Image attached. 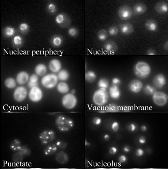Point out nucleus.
I'll use <instances>...</instances> for the list:
<instances>
[{
  "label": "nucleus",
  "instance_id": "1",
  "mask_svg": "<svg viewBox=\"0 0 168 169\" xmlns=\"http://www.w3.org/2000/svg\"><path fill=\"white\" fill-rule=\"evenodd\" d=\"M151 71V67L146 62L139 61L135 65L134 74L140 79H145L148 77Z\"/></svg>",
  "mask_w": 168,
  "mask_h": 169
},
{
  "label": "nucleus",
  "instance_id": "2",
  "mask_svg": "<svg viewBox=\"0 0 168 169\" xmlns=\"http://www.w3.org/2000/svg\"><path fill=\"white\" fill-rule=\"evenodd\" d=\"M55 123L58 130L62 132H68L74 126L73 121L63 115L58 117L56 120Z\"/></svg>",
  "mask_w": 168,
  "mask_h": 169
},
{
  "label": "nucleus",
  "instance_id": "3",
  "mask_svg": "<svg viewBox=\"0 0 168 169\" xmlns=\"http://www.w3.org/2000/svg\"><path fill=\"white\" fill-rule=\"evenodd\" d=\"M108 98V93L106 89L100 88L94 93L93 101L96 105L102 106L107 103Z\"/></svg>",
  "mask_w": 168,
  "mask_h": 169
},
{
  "label": "nucleus",
  "instance_id": "4",
  "mask_svg": "<svg viewBox=\"0 0 168 169\" xmlns=\"http://www.w3.org/2000/svg\"><path fill=\"white\" fill-rule=\"evenodd\" d=\"M57 76L54 74L45 75L42 78L41 80L43 86L47 89H51L55 87L57 84Z\"/></svg>",
  "mask_w": 168,
  "mask_h": 169
},
{
  "label": "nucleus",
  "instance_id": "5",
  "mask_svg": "<svg viewBox=\"0 0 168 169\" xmlns=\"http://www.w3.org/2000/svg\"><path fill=\"white\" fill-rule=\"evenodd\" d=\"M152 99L154 104L158 107H164L167 102L168 96L161 92H156L152 95Z\"/></svg>",
  "mask_w": 168,
  "mask_h": 169
},
{
  "label": "nucleus",
  "instance_id": "6",
  "mask_svg": "<svg viewBox=\"0 0 168 169\" xmlns=\"http://www.w3.org/2000/svg\"><path fill=\"white\" fill-rule=\"evenodd\" d=\"M77 103L75 96L72 94H68L64 96L62 99V104L64 107L67 109L74 108Z\"/></svg>",
  "mask_w": 168,
  "mask_h": 169
},
{
  "label": "nucleus",
  "instance_id": "7",
  "mask_svg": "<svg viewBox=\"0 0 168 169\" xmlns=\"http://www.w3.org/2000/svg\"><path fill=\"white\" fill-rule=\"evenodd\" d=\"M55 138V133L53 130H45L40 134L39 139L44 145H47L53 142Z\"/></svg>",
  "mask_w": 168,
  "mask_h": 169
},
{
  "label": "nucleus",
  "instance_id": "8",
  "mask_svg": "<svg viewBox=\"0 0 168 169\" xmlns=\"http://www.w3.org/2000/svg\"><path fill=\"white\" fill-rule=\"evenodd\" d=\"M29 99L34 102H39L43 97V93L41 89L38 87L31 88L29 94Z\"/></svg>",
  "mask_w": 168,
  "mask_h": 169
},
{
  "label": "nucleus",
  "instance_id": "9",
  "mask_svg": "<svg viewBox=\"0 0 168 169\" xmlns=\"http://www.w3.org/2000/svg\"><path fill=\"white\" fill-rule=\"evenodd\" d=\"M27 94L26 88L23 86L18 87L15 89L13 94L14 100L18 102H21L26 99Z\"/></svg>",
  "mask_w": 168,
  "mask_h": 169
},
{
  "label": "nucleus",
  "instance_id": "10",
  "mask_svg": "<svg viewBox=\"0 0 168 169\" xmlns=\"http://www.w3.org/2000/svg\"><path fill=\"white\" fill-rule=\"evenodd\" d=\"M118 12L120 18L122 19L125 20L131 18L133 11L131 7L124 5L119 7Z\"/></svg>",
  "mask_w": 168,
  "mask_h": 169
},
{
  "label": "nucleus",
  "instance_id": "11",
  "mask_svg": "<svg viewBox=\"0 0 168 169\" xmlns=\"http://www.w3.org/2000/svg\"><path fill=\"white\" fill-rule=\"evenodd\" d=\"M166 78L163 74H161L155 75L153 80V84L154 87L158 89L163 87L166 84Z\"/></svg>",
  "mask_w": 168,
  "mask_h": 169
},
{
  "label": "nucleus",
  "instance_id": "12",
  "mask_svg": "<svg viewBox=\"0 0 168 169\" xmlns=\"http://www.w3.org/2000/svg\"><path fill=\"white\" fill-rule=\"evenodd\" d=\"M143 84L139 80L134 79L131 81L128 85L129 89L132 93H137L141 91Z\"/></svg>",
  "mask_w": 168,
  "mask_h": 169
},
{
  "label": "nucleus",
  "instance_id": "13",
  "mask_svg": "<svg viewBox=\"0 0 168 169\" xmlns=\"http://www.w3.org/2000/svg\"><path fill=\"white\" fill-rule=\"evenodd\" d=\"M154 9L155 11L159 14L167 13L168 11V3L164 1H159L155 5Z\"/></svg>",
  "mask_w": 168,
  "mask_h": 169
},
{
  "label": "nucleus",
  "instance_id": "14",
  "mask_svg": "<svg viewBox=\"0 0 168 169\" xmlns=\"http://www.w3.org/2000/svg\"><path fill=\"white\" fill-rule=\"evenodd\" d=\"M55 159L56 162L62 165L67 163L69 160V156L67 153L63 151L58 152L56 154Z\"/></svg>",
  "mask_w": 168,
  "mask_h": 169
},
{
  "label": "nucleus",
  "instance_id": "15",
  "mask_svg": "<svg viewBox=\"0 0 168 169\" xmlns=\"http://www.w3.org/2000/svg\"><path fill=\"white\" fill-rule=\"evenodd\" d=\"M29 79V75L28 73L22 71L18 73L16 77V82L20 85L26 84Z\"/></svg>",
  "mask_w": 168,
  "mask_h": 169
},
{
  "label": "nucleus",
  "instance_id": "16",
  "mask_svg": "<svg viewBox=\"0 0 168 169\" xmlns=\"http://www.w3.org/2000/svg\"><path fill=\"white\" fill-rule=\"evenodd\" d=\"M49 67L51 71L56 73L60 71L62 68V64L59 60L55 59H53L50 62Z\"/></svg>",
  "mask_w": 168,
  "mask_h": 169
},
{
  "label": "nucleus",
  "instance_id": "17",
  "mask_svg": "<svg viewBox=\"0 0 168 169\" xmlns=\"http://www.w3.org/2000/svg\"><path fill=\"white\" fill-rule=\"evenodd\" d=\"M120 31L125 35L131 34L134 32V29L133 25L130 23H126L122 24L120 28Z\"/></svg>",
  "mask_w": 168,
  "mask_h": 169
},
{
  "label": "nucleus",
  "instance_id": "18",
  "mask_svg": "<svg viewBox=\"0 0 168 169\" xmlns=\"http://www.w3.org/2000/svg\"><path fill=\"white\" fill-rule=\"evenodd\" d=\"M109 92L113 99H118L120 97L121 91L119 86L112 85L109 88Z\"/></svg>",
  "mask_w": 168,
  "mask_h": 169
},
{
  "label": "nucleus",
  "instance_id": "19",
  "mask_svg": "<svg viewBox=\"0 0 168 169\" xmlns=\"http://www.w3.org/2000/svg\"><path fill=\"white\" fill-rule=\"evenodd\" d=\"M104 47L106 51L111 54L116 51L118 49L116 43L112 40L106 42L104 44Z\"/></svg>",
  "mask_w": 168,
  "mask_h": 169
},
{
  "label": "nucleus",
  "instance_id": "20",
  "mask_svg": "<svg viewBox=\"0 0 168 169\" xmlns=\"http://www.w3.org/2000/svg\"><path fill=\"white\" fill-rule=\"evenodd\" d=\"M147 9V7L145 4L142 2H139L134 6V11L136 14H142L146 12Z\"/></svg>",
  "mask_w": 168,
  "mask_h": 169
},
{
  "label": "nucleus",
  "instance_id": "21",
  "mask_svg": "<svg viewBox=\"0 0 168 169\" xmlns=\"http://www.w3.org/2000/svg\"><path fill=\"white\" fill-rule=\"evenodd\" d=\"M145 26L146 29L150 31L155 32L158 29L157 22L153 19H150L147 21L145 24Z\"/></svg>",
  "mask_w": 168,
  "mask_h": 169
},
{
  "label": "nucleus",
  "instance_id": "22",
  "mask_svg": "<svg viewBox=\"0 0 168 169\" xmlns=\"http://www.w3.org/2000/svg\"><path fill=\"white\" fill-rule=\"evenodd\" d=\"M58 148L55 144L48 145L44 150V154L46 156L52 155L56 152Z\"/></svg>",
  "mask_w": 168,
  "mask_h": 169
},
{
  "label": "nucleus",
  "instance_id": "23",
  "mask_svg": "<svg viewBox=\"0 0 168 169\" xmlns=\"http://www.w3.org/2000/svg\"><path fill=\"white\" fill-rule=\"evenodd\" d=\"M35 71L37 75L39 76H43L46 73V67L43 64H38L35 68Z\"/></svg>",
  "mask_w": 168,
  "mask_h": 169
},
{
  "label": "nucleus",
  "instance_id": "24",
  "mask_svg": "<svg viewBox=\"0 0 168 169\" xmlns=\"http://www.w3.org/2000/svg\"><path fill=\"white\" fill-rule=\"evenodd\" d=\"M57 89L58 92L62 94H66L69 91V87L67 83L65 82H60L57 86Z\"/></svg>",
  "mask_w": 168,
  "mask_h": 169
},
{
  "label": "nucleus",
  "instance_id": "25",
  "mask_svg": "<svg viewBox=\"0 0 168 169\" xmlns=\"http://www.w3.org/2000/svg\"><path fill=\"white\" fill-rule=\"evenodd\" d=\"M38 77L37 74H33L30 76L29 81L28 84V85L29 88H31L37 87L38 84Z\"/></svg>",
  "mask_w": 168,
  "mask_h": 169
},
{
  "label": "nucleus",
  "instance_id": "26",
  "mask_svg": "<svg viewBox=\"0 0 168 169\" xmlns=\"http://www.w3.org/2000/svg\"><path fill=\"white\" fill-rule=\"evenodd\" d=\"M5 85L8 89H12L16 86V83L15 80L12 77L7 78L5 81Z\"/></svg>",
  "mask_w": 168,
  "mask_h": 169
},
{
  "label": "nucleus",
  "instance_id": "27",
  "mask_svg": "<svg viewBox=\"0 0 168 169\" xmlns=\"http://www.w3.org/2000/svg\"><path fill=\"white\" fill-rule=\"evenodd\" d=\"M57 77L58 79L62 81L67 80L69 77V74L67 71L63 70L58 72Z\"/></svg>",
  "mask_w": 168,
  "mask_h": 169
},
{
  "label": "nucleus",
  "instance_id": "28",
  "mask_svg": "<svg viewBox=\"0 0 168 169\" xmlns=\"http://www.w3.org/2000/svg\"><path fill=\"white\" fill-rule=\"evenodd\" d=\"M96 78V75L92 71H88L85 74V79L87 82H93L95 81Z\"/></svg>",
  "mask_w": 168,
  "mask_h": 169
},
{
  "label": "nucleus",
  "instance_id": "29",
  "mask_svg": "<svg viewBox=\"0 0 168 169\" xmlns=\"http://www.w3.org/2000/svg\"><path fill=\"white\" fill-rule=\"evenodd\" d=\"M157 92V90L154 87L150 85H147L144 89V92L147 95H153Z\"/></svg>",
  "mask_w": 168,
  "mask_h": 169
},
{
  "label": "nucleus",
  "instance_id": "30",
  "mask_svg": "<svg viewBox=\"0 0 168 169\" xmlns=\"http://www.w3.org/2000/svg\"><path fill=\"white\" fill-rule=\"evenodd\" d=\"M108 36L107 31L105 29H102L99 31L98 34V38L101 41L105 40Z\"/></svg>",
  "mask_w": 168,
  "mask_h": 169
},
{
  "label": "nucleus",
  "instance_id": "31",
  "mask_svg": "<svg viewBox=\"0 0 168 169\" xmlns=\"http://www.w3.org/2000/svg\"><path fill=\"white\" fill-rule=\"evenodd\" d=\"M98 84L99 87L107 89L109 86V80L106 78H101L99 80Z\"/></svg>",
  "mask_w": 168,
  "mask_h": 169
},
{
  "label": "nucleus",
  "instance_id": "32",
  "mask_svg": "<svg viewBox=\"0 0 168 169\" xmlns=\"http://www.w3.org/2000/svg\"><path fill=\"white\" fill-rule=\"evenodd\" d=\"M15 32V30L13 28L7 27L5 29L4 33L7 36L12 37L14 35Z\"/></svg>",
  "mask_w": 168,
  "mask_h": 169
},
{
  "label": "nucleus",
  "instance_id": "33",
  "mask_svg": "<svg viewBox=\"0 0 168 169\" xmlns=\"http://www.w3.org/2000/svg\"><path fill=\"white\" fill-rule=\"evenodd\" d=\"M108 32L111 36H115L118 34L119 30L118 27L117 26H113L109 28Z\"/></svg>",
  "mask_w": 168,
  "mask_h": 169
},
{
  "label": "nucleus",
  "instance_id": "34",
  "mask_svg": "<svg viewBox=\"0 0 168 169\" xmlns=\"http://www.w3.org/2000/svg\"><path fill=\"white\" fill-rule=\"evenodd\" d=\"M65 15L63 14H59L56 18V21L57 23L59 24H62L64 23L65 21Z\"/></svg>",
  "mask_w": 168,
  "mask_h": 169
},
{
  "label": "nucleus",
  "instance_id": "35",
  "mask_svg": "<svg viewBox=\"0 0 168 169\" xmlns=\"http://www.w3.org/2000/svg\"><path fill=\"white\" fill-rule=\"evenodd\" d=\"M11 148L14 151L19 150L21 148L20 142L19 140H15L11 144Z\"/></svg>",
  "mask_w": 168,
  "mask_h": 169
},
{
  "label": "nucleus",
  "instance_id": "36",
  "mask_svg": "<svg viewBox=\"0 0 168 169\" xmlns=\"http://www.w3.org/2000/svg\"><path fill=\"white\" fill-rule=\"evenodd\" d=\"M58 148L61 149H65L67 147V143L63 141L58 140L55 143V144Z\"/></svg>",
  "mask_w": 168,
  "mask_h": 169
},
{
  "label": "nucleus",
  "instance_id": "37",
  "mask_svg": "<svg viewBox=\"0 0 168 169\" xmlns=\"http://www.w3.org/2000/svg\"><path fill=\"white\" fill-rule=\"evenodd\" d=\"M52 43L54 46H59L62 44V40L59 37H55L53 38Z\"/></svg>",
  "mask_w": 168,
  "mask_h": 169
},
{
  "label": "nucleus",
  "instance_id": "38",
  "mask_svg": "<svg viewBox=\"0 0 168 169\" xmlns=\"http://www.w3.org/2000/svg\"><path fill=\"white\" fill-rule=\"evenodd\" d=\"M23 155V154L20 152L16 153L14 155L13 158V161L17 162H19L21 161L22 160Z\"/></svg>",
  "mask_w": 168,
  "mask_h": 169
},
{
  "label": "nucleus",
  "instance_id": "39",
  "mask_svg": "<svg viewBox=\"0 0 168 169\" xmlns=\"http://www.w3.org/2000/svg\"><path fill=\"white\" fill-rule=\"evenodd\" d=\"M68 34L70 36L75 37L78 35V30L74 27L70 28L68 31Z\"/></svg>",
  "mask_w": 168,
  "mask_h": 169
},
{
  "label": "nucleus",
  "instance_id": "40",
  "mask_svg": "<svg viewBox=\"0 0 168 169\" xmlns=\"http://www.w3.org/2000/svg\"><path fill=\"white\" fill-rule=\"evenodd\" d=\"M19 150H20L19 152H21L23 155H29L31 153L29 149L26 147H21Z\"/></svg>",
  "mask_w": 168,
  "mask_h": 169
},
{
  "label": "nucleus",
  "instance_id": "41",
  "mask_svg": "<svg viewBox=\"0 0 168 169\" xmlns=\"http://www.w3.org/2000/svg\"><path fill=\"white\" fill-rule=\"evenodd\" d=\"M13 42L14 44L16 45L21 44L22 43L21 37L19 36H15L14 38Z\"/></svg>",
  "mask_w": 168,
  "mask_h": 169
},
{
  "label": "nucleus",
  "instance_id": "42",
  "mask_svg": "<svg viewBox=\"0 0 168 169\" xmlns=\"http://www.w3.org/2000/svg\"><path fill=\"white\" fill-rule=\"evenodd\" d=\"M19 29L22 32H26L29 29V25L26 23H22L20 24Z\"/></svg>",
  "mask_w": 168,
  "mask_h": 169
},
{
  "label": "nucleus",
  "instance_id": "43",
  "mask_svg": "<svg viewBox=\"0 0 168 169\" xmlns=\"http://www.w3.org/2000/svg\"><path fill=\"white\" fill-rule=\"evenodd\" d=\"M48 9L51 13H54L56 11V7L54 4L51 3L48 5Z\"/></svg>",
  "mask_w": 168,
  "mask_h": 169
},
{
  "label": "nucleus",
  "instance_id": "44",
  "mask_svg": "<svg viewBox=\"0 0 168 169\" xmlns=\"http://www.w3.org/2000/svg\"><path fill=\"white\" fill-rule=\"evenodd\" d=\"M112 128L114 132H117L119 130V123L117 122H114L112 125Z\"/></svg>",
  "mask_w": 168,
  "mask_h": 169
},
{
  "label": "nucleus",
  "instance_id": "45",
  "mask_svg": "<svg viewBox=\"0 0 168 169\" xmlns=\"http://www.w3.org/2000/svg\"><path fill=\"white\" fill-rule=\"evenodd\" d=\"M157 54V53L155 50L152 48H150L147 50L146 54L148 55H155Z\"/></svg>",
  "mask_w": 168,
  "mask_h": 169
},
{
  "label": "nucleus",
  "instance_id": "46",
  "mask_svg": "<svg viewBox=\"0 0 168 169\" xmlns=\"http://www.w3.org/2000/svg\"><path fill=\"white\" fill-rule=\"evenodd\" d=\"M121 80L118 78H114L112 80V85L119 86L120 84Z\"/></svg>",
  "mask_w": 168,
  "mask_h": 169
},
{
  "label": "nucleus",
  "instance_id": "47",
  "mask_svg": "<svg viewBox=\"0 0 168 169\" xmlns=\"http://www.w3.org/2000/svg\"><path fill=\"white\" fill-rule=\"evenodd\" d=\"M93 122L94 124L95 125H99L101 123V118L99 117H95L93 118Z\"/></svg>",
  "mask_w": 168,
  "mask_h": 169
},
{
  "label": "nucleus",
  "instance_id": "48",
  "mask_svg": "<svg viewBox=\"0 0 168 169\" xmlns=\"http://www.w3.org/2000/svg\"><path fill=\"white\" fill-rule=\"evenodd\" d=\"M144 151L141 148H138L136 151V154L137 156L140 157L144 154Z\"/></svg>",
  "mask_w": 168,
  "mask_h": 169
},
{
  "label": "nucleus",
  "instance_id": "49",
  "mask_svg": "<svg viewBox=\"0 0 168 169\" xmlns=\"http://www.w3.org/2000/svg\"><path fill=\"white\" fill-rule=\"evenodd\" d=\"M117 148L116 147H112L109 148V153L112 155H114L117 152Z\"/></svg>",
  "mask_w": 168,
  "mask_h": 169
},
{
  "label": "nucleus",
  "instance_id": "50",
  "mask_svg": "<svg viewBox=\"0 0 168 169\" xmlns=\"http://www.w3.org/2000/svg\"><path fill=\"white\" fill-rule=\"evenodd\" d=\"M128 128L129 130L132 132H133L136 130V126L134 124V123H132L129 126Z\"/></svg>",
  "mask_w": 168,
  "mask_h": 169
},
{
  "label": "nucleus",
  "instance_id": "51",
  "mask_svg": "<svg viewBox=\"0 0 168 169\" xmlns=\"http://www.w3.org/2000/svg\"><path fill=\"white\" fill-rule=\"evenodd\" d=\"M126 157L124 155H121L119 158V162L121 163H124L126 161Z\"/></svg>",
  "mask_w": 168,
  "mask_h": 169
},
{
  "label": "nucleus",
  "instance_id": "52",
  "mask_svg": "<svg viewBox=\"0 0 168 169\" xmlns=\"http://www.w3.org/2000/svg\"><path fill=\"white\" fill-rule=\"evenodd\" d=\"M139 142L141 144H144L146 142V139L143 136L140 137L139 139Z\"/></svg>",
  "mask_w": 168,
  "mask_h": 169
},
{
  "label": "nucleus",
  "instance_id": "53",
  "mask_svg": "<svg viewBox=\"0 0 168 169\" xmlns=\"http://www.w3.org/2000/svg\"><path fill=\"white\" fill-rule=\"evenodd\" d=\"M163 48L164 49L167 51L168 50V40L165 42L163 45Z\"/></svg>",
  "mask_w": 168,
  "mask_h": 169
},
{
  "label": "nucleus",
  "instance_id": "54",
  "mask_svg": "<svg viewBox=\"0 0 168 169\" xmlns=\"http://www.w3.org/2000/svg\"><path fill=\"white\" fill-rule=\"evenodd\" d=\"M124 151L126 152H128L130 151V148L128 146H126L124 147Z\"/></svg>",
  "mask_w": 168,
  "mask_h": 169
},
{
  "label": "nucleus",
  "instance_id": "55",
  "mask_svg": "<svg viewBox=\"0 0 168 169\" xmlns=\"http://www.w3.org/2000/svg\"><path fill=\"white\" fill-rule=\"evenodd\" d=\"M141 129L142 132H146L147 130V127L145 126H142L141 128Z\"/></svg>",
  "mask_w": 168,
  "mask_h": 169
},
{
  "label": "nucleus",
  "instance_id": "56",
  "mask_svg": "<svg viewBox=\"0 0 168 169\" xmlns=\"http://www.w3.org/2000/svg\"><path fill=\"white\" fill-rule=\"evenodd\" d=\"M109 138V136L108 134H106L104 136V139L106 140H108Z\"/></svg>",
  "mask_w": 168,
  "mask_h": 169
},
{
  "label": "nucleus",
  "instance_id": "57",
  "mask_svg": "<svg viewBox=\"0 0 168 169\" xmlns=\"http://www.w3.org/2000/svg\"><path fill=\"white\" fill-rule=\"evenodd\" d=\"M76 93V90H72V91H71V94H74L75 93Z\"/></svg>",
  "mask_w": 168,
  "mask_h": 169
}]
</instances>
